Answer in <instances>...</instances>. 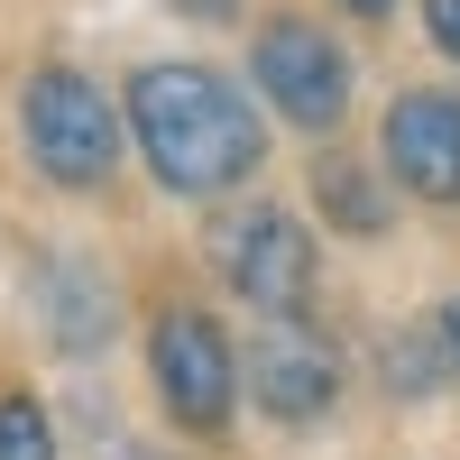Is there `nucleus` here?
<instances>
[{"instance_id":"nucleus-5","label":"nucleus","mask_w":460,"mask_h":460,"mask_svg":"<svg viewBox=\"0 0 460 460\" xmlns=\"http://www.w3.org/2000/svg\"><path fill=\"white\" fill-rule=\"evenodd\" d=\"M212 258H221V277H230V295H240L249 314L295 323L304 304H314V240H304V221L277 212V203L230 212V221L212 230Z\"/></svg>"},{"instance_id":"nucleus-14","label":"nucleus","mask_w":460,"mask_h":460,"mask_svg":"<svg viewBox=\"0 0 460 460\" xmlns=\"http://www.w3.org/2000/svg\"><path fill=\"white\" fill-rule=\"evenodd\" d=\"M341 10H359V19H387V10H396V0H341Z\"/></svg>"},{"instance_id":"nucleus-6","label":"nucleus","mask_w":460,"mask_h":460,"mask_svg":"<svg viewBox=\"0 0 460 460\" xmlns=\"http://www.w3.org/2000/svg\"><path fill=\"white\" fill-rule=\"evenodd\" d=\"M249 396H258V414H277V424H314L341 396V350L314 323H267L249 341Z\"/></svg>"},{"instance_id":"nucleus-12","label":"nucleus","mask_w":460,"mask_h":460,"mask_svg":"<svg viewBox=\"0 0 460 460\" xmlns=\"http://www.w3.org/2000/svg\"><path fill=\"white\" fill-rule=\"evenodd\" d=\"M424 37H433V47L460 65V0H424Z\"/></svg>"},{"instance_id":"nucleus-3","label":"nucleus","mask_w":460,"mask_h":460,"mask_svg":"<svg viewBox=\"0 0 460 460\" xmlns=\"http://www.w3.org/2000/svg\"><path fill=\"white\" fill-rule=\"evenodd\" d=\"M147 377H157V396L184 433H221L240 405V350L203 304H166L147 323Z\"/></svg>"},{"instance_id":"nucleus-13","label":"nucleus","mask_w":460,"mask_h":460,"mask_svg":"<svg viewBox=\"0 0 460 460\" xmlns=\"http://www.w3.org/2000/svg\"><path fill=\"white\" fill-rule=\"evenodd\" d=\"M433 323H442V350H451V377H460V295L442 304V314H433Z\"/></svg>"},{"instance_id":"nucleus-1","label":"nucleus","mask_w":460,"mask_h":460,"mask_svg":"<svg viewBox=\"0 0 460 460\" xmlns=\"http://www.w3.org/2000/svg\"><path fill=\"white\" fill-rule=\"evenodd\" d=\"M120 111H129V138H138L147 175H157L166 194H184V203L240 194V184L258 175V157H267V129L249 120L240 84L212 74V65H194V56L138 65Z\"/></svg>"},{"instance_id":"nucleus-2","label":"nucleus","mask_w":460,"mask_h":460,"mask_svg":"<svg viewBox=\"0 0 460 460\" xmlns=\"http://www.w3.org/2000/svg\"><path fill=\"white\" fill-rule=\"evenodd\" d=\"M120 138H129V111H111V93L74 65H37L19 84V147L37 157V175L84 194V184H111L120 166Z\"/></svg>"},{"instance_id":"nucleus-10","label":"nucleus","mask_w":460,"mask_h":460,"mask_svg":"<svg viewBox=\"0 0 460 460\" xmlns=\"http://www.w3.org/2000/svg\"><path fill=\"white\" fill-rule=\"evenodd\" d=\"M387 396H433L442 377H451V350H442V323H424V332H396L387 341Z\"/></svg>"},{"instance_id":"nucleus-7","label":"nucleus","mask_w":460,"mask_h":460,"mask_svg":"<svg viewBox=\"0 0 460 460\" xmlns=\"http://www.w3.org/2000/svg\"><path fill=\"white\" fill-rule=\"evenodd\" d=\"M377 147H387V175L405 194L460 203V93H396L377 120Z\"/></svg>"},{"instance_id":"nucleus-4","label":"nucleus","mask_w":460,"mask_h":460,"mask_svg":"<svg viewBox=\"0 0 460 460\" xmlns=\"http://www.w3.org/2000/svg\"><path fill=\"white\" fill-rule=\"evenodd\" d=\"M249 65H258V93H267V111H277V120L314 129V138H332L341 120H350V47H341V37H323L314 19L277 10V19L258 28Z\"/></svg>"},{"instance_id":"nucleus-9","label":"nucleus","mask_w":460,"mask_h":460,"mask_svg":"<svg viewBox=\"0 0 460 460\" xmlns=\"http://www.w3.org/2000/svg\"><path fill=\"white\" fill-rule=\"evenodd\" d=\"M314 194H323V221H341L350 240H377V230H387V194H377V175L350 166V157H323Z\"/></svg>"},{"instance_id":"nucleus-11","label":"nucleus","mask_w":460,"mask_h":460,"mask_svg":"<svg viewBox=\"0 0 460 460\" xmlns=\"http://www.w3.org/2000/svg\"><path fill=\"white\" fill-rule=\"evenodd\" d=\"M0 460H56V424L37 396H0Z\"/></svg>"},{"instance_id":"nucleus-8","label":"nucleus","mask_w":460,"mask_h":460,"mask_svg":"<svg viewBox=\"0 0 460 460\" xmlns=\"http://www.w3.org/2000/svg\"><path fill=\"white\" fill-rule=\"evenodd\" d=\"M111 286H102V267L93 258H37V323H47V341L65 359H93V350H111Z\"/></svg>"}]
</instances>
